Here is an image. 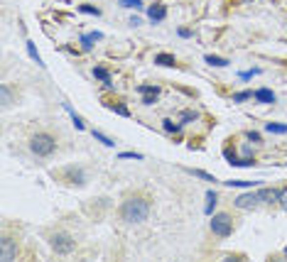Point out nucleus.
Returning <instances> with one entry per match:
<instances>
[{
  "instance_id": "obj_29",
  "label": "nucleus",
  "mask_w": 287,
  "mask_h": 262,
  "mask_svg": "<svg viewBox=\"0 0 287 262\" xmlns=\"http://www.w3.org/2000/svg\"><path fill=\"white\" fill-rule=\"evenodd\" d=\"M121 159H143V155L140 152H123Z\"/></svg>"
},
{
  "instance_id": "obj_13",
  "label": "nucleus",
  "mask_w": 287,
  "mask_h": 262,
  "mask_svg": "<svg viewBox=\"0 0 287 262\" xmlns=\"http://www.w3.org/2000/svg\"><path fill=\"white\" fill-rule=\"evenodd\" d=\"M138 91H140L143 96H160V88H157V86H150V84L138 86Z\"/></svg>"
},
{
  "instance_id": "obj_3",
  "label": "nucleus",
  "mask_w": 287,
  "mask_h": 262,
  "mask_svg": "<svg viewBox=\"0 0 287 262\" xmlns=\"http://www.w3.org/2000/svg\"><path fill=\"white\" fill-rule=\"evenodd\" d=\"M49 245H52V250H54L56 255H69V252H74V247H76L74 238L67 235V233H52V235H49Z\"/></svg>"
},
{
  "instance_id": "obj_22",
  "label": "nucleus",
  "mask_w": 287,
  "mask_h": 262,
  "mask_svg": "<svg viewBox=\"0 0 287 262\" xmlns=\"http://www.w3.org/2000/svg\"><path fill=\"white\" fill-rule=\"evenodd\" d=\"M121 5H123V8H135V10H140V8H143V0H121Z\"/></svg>"
},
{
  "instance_id": "obj_11",
  "label": "nucleus",
  "mask_w": 287,
  "mask_h": 262,
  "mask_svg": "<svg viewBox=\"0 0 287 262\" xmlns=\"http://www.w3.org/2000/svg\"><path fill=\"white\" fill-rule=\"evenodd\" d=\"M155 64H160V67H175V56L172 54H157Z\"/></svg>"
},
{
  "instance_id": "obj_24",
  "label": "nucleus",
  "mask_w": 287,
  "mask_h": 262,
  "mask_svg": "<svg viewBox=\"0 0 287 262\" xmlns=\"http://www.w3.org/2000/svg\"><path fill=\"white\" fill-rule=\"evenodd\" d=\"M164 130H167V133H179V122H175V120H164Z\"/></svg>"
},
{
  "instance_id": "obj_27",
  "label": "nucleus",
  "mask_w": 287,
  "mask_h": 262,
  "mask_svg": "<svg viewBox=\"0 0 287 262\" xmlns=\"http://www.w3.org/2000/svg\"><path fill=\"white\" fill-rule=\"evenodd\" d=\"M0 93H3V105H10V88L8 86H0Z\"/></svg>"
},
{
  "instance_id": "obj_23",
  "label": "nucleus",
  "mask_w": 287,
  "mask_h": 262,
  "mask_svg": "<svg viewBox=\"0 0 287 262\" xmlns=\"http://www.w3.org/2000/svg\"><path fill=\"white\" fill-rule=\"evenodd\" d=\"M108 108H110V110H116V113H118V115H123V118H128V115H130V110H128L126 105H121V103H116V105H108Z\"/></svg>"
},
{
  "instance_id": "obj_1",
  "label": "nucleus",
  "mask_w": 287,
  "mask_h": 262,
  "mask_svg": "<svg viewBox=\"0 0 287 262\" xmlns=\"http://www.w3.org/2000/svg\"><path fill=\"white\" fill-rule=\"evenodd\" d=\"M147 216H150V201L143 196H130L121 206V218L126 223H143L147 221Z\"/></svg>"
},
{
  "instance_id": "obj_16",
  "label": "nucleus",
  "mask_w": 287,
  "mask_h": 262,
  "mask_svg": "<svg viewBox=\"0 0 287 262\" xmlns=\"http://www.w3.org/2000/svg\"><path fill=\"white\" fill-rule=\"evenodd\" d=\"M216 199H218V196H216L214 191L206 193V213H209V216H211V211H214V206H216Z\"/></svg>"
},
{
  "instance_id": "obj_8",
  "label": "nucleus",
  "mask_w": 287,
  "mask_h": 262,
  "mask_svg": "<svg viewBox=\"0 0 287 262\" xmlns=\"http://www.w3.org/2000/svg\"><path fill=\"white\" fill-rule=\"evenodd\" d=\"M258 196H260V204H275L277 201V189H260Z\"/></svg>"
},
{
  "instance_id": "obj_18",
  "label": "nucleus",
  "mask_w": 287,
  "mask_h": 262,
  "mask_svg": "<svg viewBox=\"0 0 287 262\" xmlns=\"http://www.w3.org/2000/svg\"><path fill=\"white\" fill-rule=\"evenodd\" d=\"M27 54H30V56L39 64V67H42V56H39V52H37V47H35L32 42H27Z\"/></svg>"
},
{
  "instance_id": "obj_15",
  "label": "nucleus",
  "mask_w": 287,
  "mask_h": 262,
  "mask_svg": "<svg viewBox=\"0 0 287 262\" xmlns=\"http://www.w3.org/2000/svg\"><path fill=\"white\" fill-rule=\"evenodd\" d=\"M268 133H275V135H285L287 133V125H275V122H268Z\"/></svg>"
},
{
  "instance_id": "obj_4",
  "label": "nucleus",
  "mask_w": 287,
  "mask_h": 262,
  "mask_svg": "<svg viewBox=\"0 0 287 262\" xmlns=\"http://www.w3.org/2000/svg\"><path fill=\"white\" fill-rule=\"evenodd\" d=\"M211 233L214 235H218V238H228L233 233V221H231V216L228 213H216L214 218H211Z\"/></svg>"
},
{
  "instance_id": "obj_7",
  "label": "nucleus",
  "mask_w": 287,
  "mask_h": 262,
  "mask_svg": "<svg viewBox=\"0 0 287 262\" xmlns=\"http://www.w3.org/2000/svg\"><path fill=\"white\" fill-rule=\"evenodd\" d=\"M147 15H150L152 22H162V20L167 17V8H164V5H152V8L147 10Z\"/></svg>"
},
{
  "instance_id": "obj_6",
  "label": "nucleus",
  "mask_w": 287,
  "mask_h": 262,
  "mask_svg": "<svg viewBox=\"0 0 287 262\" xmlns=\"http://www.w3.org/2000/svg\"><path fill=\"white\" fill-rule=\"evenodd\" d=\"M15 255H18V245H15L13 238H3V240H0V260L10 262V260H15Z\"/></svg>"
},
{
  "instance_id": "obj_14",
  "label": "nucleus",
  "mask_w": 287,
  "mask_h": 262,
  "mask_svg": "<svg viewBox=\"0 0 287 262\" xmlns=\"http://www.w3.org/2000/svg\"><path fill=\"white\" fill-rule=\"evenodd\" d=\"M206 64H211V67H228V61H226V59L214 56V54H206Z\"/></svg>"
},
{
  "instance_id": "obj_28",
  "label": "nucleus",
  "mask_w": 287,
  "mask_h": 262,
  "mask_svg": "<svg viewBox=\"0 0 287 262\" xmlns=\"http://www.w3.org/2000/svg\"><path fill=\"white\" fill-rule=\"evenodd\" d=\"M199 115L197 113H192V110H187V113H182V122H192V120H197Z\"/></svg>"
},
{
  "instance_id": "obj_21",
  "label": "nucleus",
  "mask_w": 287,
  "mask_h": 262,
  "mask_svg": "<svg viewBox=\"0 0 287 262\" xmlns=\"http://www.w3.org/2000/svg\"><path fill=\"white\" fill-rule=\"evenodd\" d=\"M189 174H194V176H199V179H206V181H216L211 174H206V172H201V169H187Z\"/></svg>"
},
{
  "instance_id": "obj_19",
  "label": "nucleus",
  "mask_w": 287,
  "mask_h": 262,
  "mask_svg": "<svg viewBox=\"0 0 287 262\" xmlns=\"http://www.w3.org/2000/svg\"><path fill=\"white\" fill-rule=\"evenodd\" d=\"M96 39H101V32H93V35H84L81 37V42H84V47L89 49L91 47V42H96Z\"/></svg>"
},
{
  "instance_id": "obj_33",
  "label": "nucleus",
  "mask_w": 287,
  "mask_h": 262,
  "mask_svg": "<svg viewBox=\"0 0 287 262\" xmlns=\"http://www.w3.org/2000/svg\"><path fill=\"white\" fill-rule=\"evenodd\" d=\"M285 257H287V247H285Z\"/></svg>"
},
{
  "instance_id": "obj_10",
  "label": "nucleus",
  "mask_w": 287,
  "mask_h": 262,
  "mask_svg": "<svg viewBox=\"0 0 287 262\" xmlns=\"http://www.w3.org/2000/svg\"><path fill=\"white\" fill-rule=\"evenodd\" d=\"M223 155H226V159H228V162H231L233 167H251V164H255L253 159H238V157H236V155H233L231 150H226Z\"/></svg>"
},
{
  "instance_id": "obj_20",
  "label": "nucleus",
  "mask_w": 287,
  "mask_h": 262,
  "mask_svg": "<svg viewBox=\"0 0 287 262\" xmlns=\"http://www.w3.org/2000/svg\"><path fill=\"white\" fill-rule=\"evenodd\" d=\"M93 138H96L98 142H103L106 147H113V140H110V138H106L103 133H98V130H93Z\"/></svg>"
},
{
  "instance_id": "obj_31",
  "label": "nucleus",
  "mask_w": 287,
  "mask_h": 262,
  "mask_svg": "<svg viewBox=\"0 0 287 262\" xmlns=\"http://www.w3.org/2000/svg\"><path fill=\"white\" fill-rule=\"evenodd\" d=\"M155 101H157V96H145V98H143V103H145V105H152Z\"/></svg>"
},
{
  "instance_id": "obj_2",
  "label": "nucleus",
  "mask_w": 287,
  "mask_h": 262,
  "mask_svg": "<svg viewBox=\"0 0 287 262\" xmlns=\"http://www.w3.org/2000/svg\"><path fill=\"white\" fill-rule=\"evenodd\" d=\"M30 150H32L37 157H49V155L56 150V140H54L49 133H37V135H32V140H30Z\"/></svg>"
},
{
  "instance_id": "obj_32",
  "label": "nucleus",
  "mask_w": 287,
  "mask_h": 262,
  "mask_svg": "<svg viewBox=\"0 0 287 262\" xmlns=\"http://www.w3.org/2000/svg\"><path fill=\"white\" fill-rule=\"evenodd\" d=\"M248 140H253V142H260V135H258V133H253V130H251V133H248Z\"/></svg>"
},
{
  "instance_id": "obj_25",
  "label": "nucleus",
  "mask_w": 287,
  "mask_h": 262,
  "mask_svg": "<svg viewBox=\"0 0 287 262\" xmlns=\"http://www.w3.org/2000/svg\"><path fill=\"white\" fill-rule=\"evenodd\" d=\"M79 10H81V13H86V15H96V17L101 15V10H98V8H93V5H79Z\"/></svg>"
},
{
  "instance_id": "obj_30",
  "label": "nucleus",
  "mask_w": 287,
  "mask_h": 262,
  "mask_svg": "<svg viewBox=\"0 0 287 262\" xmlns=\"http://www.w3.org/2000/svg\"><path fill=\"white\" fill-rule=\"evenodd\" d=\"M228 186H248V184H253V181H243V179H236V181H226Z\"/></svg>"
},
{
  "instance_id": "obj_26",
  "label": "nucleus",
  "mask_w": 287,
  "mask_h": 262,
  "mask_svg": "<svg viewBox=\"0 0 287 262\" xmlns=\"http://www.w3.org/2000/svg\"><path fill=\"white\" fill-rule=\"evenodd\" d=\"M248 98H253V93H251V91H241V93H236V96H233V101H236V103L248 101Z\"/></svg>"
},
{
  "instance_id": "obj_12",
  "label": "nucleus",
  "mask_w": 287,
  "mask_h": 262,
  "mask_svg": "<svg viewBox=\"0 0 287 262\" xmlns=\"http://www.w3.org/2000/svg\"><path fill=\"white\" fill-rule=\"evenodd\" d=\"M93 76H96V79H101L106 86H110V74H108V69H103V67H96V69H93Z\"/></svg>"
},
{
  "instance_id": "obj_17",
  "label": "nucleus",
  "mask_w": 287,
  "mask_h": 262,
  "mask_svg": "<svg viewBox=\"0 0 287 262\" xmlns=\"http://www.w3.org/2000/svg\"><path fill=\"white\" fill-rule=\"evenodd\" d=\"M277 204L287 211V186H282V189H277Z\"/></svg>"
},
{
  "instance_id": "obj_5",
  "label": "nucleus",
  "mask_w": 287,
  "mask_h": 262,
  "mask_svg": "<svg viewBox=\"0 0 287 262\" xmlns=\"http://www.w3.org/2000/svg\"><path fill=\"white\" fill-rule=\"evenodd\" d=\"M233 204H236V209L248 211V209H255V206L260 204V196H258V191H255V193H253V191H251V193H241Z\"/></svg>"
},
{
  "instance_id": "obj_9",
  "label": "nucleus",
  "mask_w": 287,
  "mask_h": 262,
  "mask_svg": "<svg viewBox=\"0 0 287 262\" xmlns=\"http://www.w3.org/2000/svg\"><path fill=\"white\" fill-rule=\"evenodd\" d=\"M253 98L260 101V103H275V93H272L270 88H258V91L253 93Z\"/></svg>"
}]
</instances>
